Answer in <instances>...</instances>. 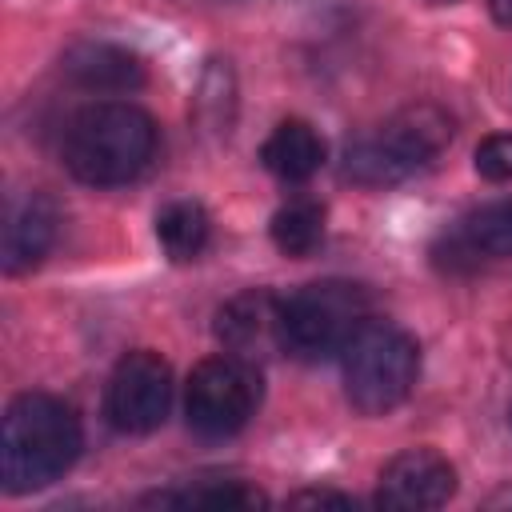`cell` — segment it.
I'll use <instances>...</instances> for the list:
<instances>
[{
  "label": "cell",
  "instance_id": "cell-8",
  "mask_svg": "<svg viewBox=\"0 0 512 512\" xmlns=\"http://www.w3.org/2000/svg\"><path fill=\"white\" fill-rule=\"evenodd\" d=\"M456 492V468L436 448H404L376 476V504L396 512L440 508Z\"/></svg>",
  "mask_w": 512,
  "mask_h": 512
},
{
  "label": "cell",
  "instance_id": "cell-15",
  "mask_svg": "<svg viewBox=\"0 0 512 512\" xmlns=\"http://www.w3.org/2000/svg\"><path fill=\"white\" fill-rule=\"evenodd\" d=\"M208 236H212V220H208L204 204H196V200H172L156 212V240H160L164 256L176 264L196 260L208 248Z\"/></svg>",
  "mask_w": 512,
  "mask_h": 512
},
{
  "label": "cell",
  "instance_id": "cell-11",
  "mask_svg": "<svg viewBox=\"0 0 512 512\" xmlns=\"http://www.w3.org/2000/svg\"><path fill=\"white\" fill-rule=\"evenodd\" d=\"M60 232V212L48 196L28 192L24 200H16L8 208V224H4V272L8 276H24L32 268L44 264V256L52 252Z\"/></svg>",
  "mask_w": 512,
  "mask_h": 512
},
{
  "label": "cell",
  "instance_id": "cell-6",
  "mask_svg": "<svg viewBox=\"0 0 512 512\" xmlns=\"http://www.w3.org/2000/svg\"><path fill=\"white\" fill-rule=\"evenodd\" d=\"M256 404H260V372H256V364H248L232 352L200 360L184 388L188 428L208 440L236 436L252 420Z\"/></svg>",
  "mask_w": 512,
  "mask_h": 512
},
{
  "label": "cell",
  "instance_id": "cell-3",
  "mask_svg": "<svg viewBox=\"0 0 512 512\" xmlns=\"http://www.w3.org/2000/svg\"><path fill=\"white\" fill-rule=\"evenodd\" d=\"M452 116L440 104H408L392 112L376 132L360 136L344 152V180L360 188H388L428 168L452 140Z\"/></svg>",
  "mask_w": 512,
  "mask_h": 512
},
{
  "label": "cell",
  "instance_id": "cell-7",
  "mask_svg": "<svg viewBox=\"0 0 512 512\" xmlns=\"http://www.w3.org/2000/svg\"><path fill=\"white\" fill-rule=\"evenodd\" d=\"M168 408H172L168 360L152 348L124 352L116 360V368L108 376V392H104L108 420L128 436H144V432H156L164 424Z\"/></svg>",
  "mask_w": 512,
  "mask_h": 512
},
{
  "label": "cell",
  "instance_id": "cell-18",
  "mask_svg": "<svg viewBox=\"0 0 512 512\" xmlns=\"http://www.w3.org/2000/svg\"><path fill=\"white\" fill-rule=\"evenodd\" d=\"M476 172L492 184H508L512 180V132H496V136H484L476 144Z\"/></svg>",
  "mask_w": 512,
  "mask_h": 512
},
{
  "label": "cell",
  "instance_id": "cell-19",
  "mask_svg": "<svg viewBox=\"0 0 512 512\" xmlns=\"http://www.w3.org/2000/svg\"><path fill=\"white\" fill-rule=\"evenodd\" d=\"M292 508H316V504H336V508H352L356 500L344 496V492H332V488H304L296 496H288Z\"/></svg>",
  "mask_w": 512,
  "mask_h": 512
},
{
  "label": "cell",
  "instance_id": "cell-10",
  "mask_svg": "<svg viewBox=\"0 0 512 512\" xmlns=\"http://www.w3.org/2000/svg\"><path fill=\"white\" fill-rule=\"evenodd\" d=\"M512 256V200H488L468 208L448 232L436 260L444 268H476L480 260H508Z\"/></svg>",
  "mask_w": 512,
  "mask_h": 512
},
{
  "label": "cell",
  "instance_id": "cell-9",
  "mask_svg": "<svg viewBox=\"0 0 512 512\" xmlns=\"http://www.w3.org/2000/svg\"><path fill=\"white\" fill-rule=\"evenodd\" d=\"M216 340L224 352L260 364L264 356L284 352V328H280V296L268 288H248L236 292L220 312H216Z\"/></svg>",
  "mask_w": 512,
  "mask_h": 512
},
{
  "label": "cell",
  "instance_id": "cell-16",
  "mask_svg": "<svg viewBox=\"0 0 512 512\" xmlns=\"http://www.w3.org/2000/svg\"><path fill=\"white\" fill-rule=\"evenodd\" d=\"M144 504H160V508H260V504H268V496L244 480H200L188 488L152 492V496H144Z\"/></svg>",
  "mask_w": 512,
  "mask_h": 512
},
{
  "label": "cell",
  "instance_id": "cell-13",
  "mask_svg": "<svg viewBox=\"0 0 512 512\" xmlns=\"http://www.w3.org/2000/svg\"><path fill=\"white\" fill-rule=\"evenodd\" d=\"M324 140H320V132L308 124V120H280L272 132H268V140H264V148H260V160H264V168L276 176V180H284V184H300V180H308V176H316L320 172V164H324Z\"/></svg>",
  "mask_w": 512,
  "mask_h": 512
},
{
  "label": "cell",
  "instance_id": "cell-21",
  "mask_svg": "<svg viewBox=\"0 0 512 512\" xmlns=\"http://www.w3.org/2000/svg\"><path fill=\"white\" fill-rule=\"evenodd\" d=\"M488 504L496 508V504H512V488H500L496 496H488Z\"/></svg>",
  "mask_w": 512,
  "mask_h": 512
},
{
  "label": "cell",
  "instance_id": "cell-12",
  "mask_svg": "<svg viewBox=\"0 0 512 512\" xmlns=\"http://www.w3.org/2000/svg\"><path fill=\"white\" fill-rule=\"evenodd\" d=\"M60 68L84 92H132L144 84L140 56L112 40H76L64 52Z\"/></svg>",
  "mask_w": 512,
  "mask_h": 512
},
{
  "label": "cell",
  "instance_id": "cell-4",
  "mask_svg": "<svg viewBox=\"0 0 512 512\" xmlns=\"http://www.w3.org/2000/svg\"><path fill=\"white\" fill-rule=\"evenodd\" d=\"M340 368L348 404L360 416H384L412 396L420 376V348L404 328L388 320H368L344 344Z\"/></svg>",
  "mask_w": 512,
  "mask_h": 512
},
{
  "label": "cell",
  "instance_id": "cell-20",
  "mask_svg": "<svg viewBox=\"0 0 512 512\" xmlns=\"http://www.w3.org/2000/svg\"><path fill=\"white\" fill-rule=\"evenodd\" d=\"M488 12H492V20H496V24L512 28V0H488Z\"/></svg>",
  "mask_w": 512,
  "mask_h": 512
},
{
  "label": "cell",
  "instance_id": "cell-1",
  "mask_svg": "<svg viewBox=\"0 0 512 512\" xmlns=\"http://www.w3.org/2000/svg\"><path fill=\"white\" fill-rule=\"evenodd\" d=\"M156 156V120L128 100H96L68 116L60 136L64 168L92 188L136 180Z\"/></svg>",
  "mask_w": 512,
  "mask_h": 512
},
{
  "label": "cell",
  "instance_id": "cell-14",
  "mask_svg": "<svg viewBox=\"0 0 512 512\" xmlns=\"http://www.w3.org/2000/svg\"><path fill=\"white\" fill-rule=\"evenodd\" d=\"M192 120L204 140H228L236 124V72L228 60L212 56L192 92Z\"/></svg>",
  "mask_w": 512,
  "mask_h": 512
},
{
  "label": "cell",
  "instance_id": "cell-17",
  "mask_svg": "<svg viewBox=\"0 0 512 512\" xmlns=\"http://www.w3.org/2000/svg\"><path fill=\"white\" fill-rule=\"evenodd\" d=\"M268 232H272V244L284 256H296V260L300 256H312L316 244L324 240V204L320 200H308V196L288 200L284 208H276Z\"/></svg>",
  "mask_w": 512,
  "mask_h": 512
},
{
  "label": "cell",
  "instance_id": "cell-2",
  "mask_svg": "<svg viewBox=\"0 0 512 512\" xmlns=\"http://www.w3.org/2000/svg\"><path fill=\"white\" fill-rule=\"evenodd\" d=\"M84 432L72 404L52 392H20L4 412L0 480L8 496L56 484L80 456Z\"/></svg>",
  "mask_w": 512,
  "mask_h": 512
},
{
  "label": "cell",
  "instance_id": "cell-5",
  "mask_svg": "<svg viewBox=\"0 0 512 512\" xmlns=\"http://www.w3.org/2000/svg\"><path fill=\"white\" fill-rule=\"evenodd\" d=\"M368 320H372V296L352 280H316L280 296L284 352L300 360H324L344 352V344Z\"/></svg>",
  "mask_w": 512,
  "mask_h": 512
},
{
  "label": "cell",
  "instance_id": "cell-22",
  "mask_svg": "<svg viewBox=\"0 0 512 512\" xmlns=\"http://www.w3.org/2000/svg\"><path fill=\"white\" fill-rule=\"evenodd\" d=\"M428 4H452V0H428Z\"/></svg>",
  "mask_w": 512,
  "mask_h": 512
}]
</instances>
